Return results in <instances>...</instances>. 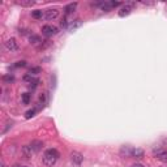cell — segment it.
Returning <instances> with one entry per match:
<instances>
[{
    "label": "cell",
    "instance_id": "3",
    "mask_svg": "<svg viewBox=\"0 0 167 167\" xmlns=\"http://www.w3.org/2000/svg\"><path fill=\"white\" fill-rule=\"evenodd\" d=\"M21 154H22V158L24 159H32V158L36 155V152L32 149L30 145H24L22 148H21Z\"/></svg>",
    "mask_w": 167,
    "mask_h": 167
},
{
    "label": "cell",
    "instance_id": "14",
    "mask_svg": "<svg viewBox=\"0 0 167 167\" xmlns=\"http://www.w3.org/2000/svg\"><path fill=\"white\" fill-rule=\"evenodd\" d=\"M16 4H19L21 7H33L36 2L34 0H19V2H16Z\"/></svg>",
    "mask_w": 167,
    "mask_h": 167
},
{
    "label": "cell",
    "instance_id": "26",
    "mask_svg": "<svg viewBox=\"0 0 167 167\" xmlns=\"http://www.w3.org/2000/svg\"><path fill=\"white\" fill-rule=\"evenodd\" d=\"M2 167H5V165H4V162H2Z\"/></svg>",
    "mask_w": 167,
    "mask_h": 167
},
{
    "label": "cell",
    "instance_id": "7",
    "mask_svg": "<svg viewBox=\"0 0 167 167\" xmlns=\"http://www.w3.org/2000/svg\"><path fill=\"white\" fill-rule=\"evenodd\" d=\"M4 46H5L7 50L11 51V52L19 51V43H17V41H16L15 38H11V39H8V41H5Z\"/></svg>",
    "mask_w": 167,
    "mask_h": 167
},
{
    "label": "cell",
    "instance_id": "13",
    "mask_svg": "<svg viewBox=\"0 0 167 167\" xmlns=\"http://www.w3.org/2000/svg\"><path fill=\"white\" fill-rule=\"evenodd\" d=\"M77 5H78L77 3H69V4H67V5L64 7V12H65V15H71V13H73L74 11H76Z\"/></svg>",
    "mask_w": 167,
    "mask_h": 167
},
{
    "label": "cell",
    "instance_id": "9",
    "mask_svg": "<svg viewBox=\"0 0 167 167\" xmlns=\"http://www.w3.org/2000/svg\"><path fill=\"white\" fill-rule=\"evenodd\" d=\"M29 145L32 146L33 150L36 152V154L41 152V150H42V148H43V142H42V141H39V140H34V141H32Z\"/></svg>",
    "mask_w": 167,
    "mask_h": 167
},
{
    "label": "cell",
    "instance_id": "6",
    "mask_svg": "<svg viewBox=\"0 0 167 167\" xmlns=\"http://www.w3.org/2000/svg\"><path fill=\"white\" fill-rule=\"evenodd\" d=\"M153 154H154V157L158 161H161L162 163H167V150L157 149V150H153Z\"/></svg>",
    "mask_w": 167,
    "mask_h": 167
},
{
    "label": "cell",
    "instance_id": "19",
    "mask_svg": "<svg viewBox=\"0 0 167 167\" xmlns=\"http://www.w3.org/2000/svg\"><path fill=\"white\" fill-rule=\"evenodd\" d=\"M41 72H42V68H41V67H33V68L29 71V74H32V76H36V74L41 73Z\"/></svg>",
    "mask_w": 167,
    "mask_h": 167
},
{
    "label": "cell",
    "instance_id": "27",
    "mask_svg": "<svg viewBox=\"0 0 167 167\" xmlns=\"http://www.w3.org/2000/svg\"><path fill=\"white\" fill-rule=\"evenodd\" d=\"M21 167H30V166H21Z\"/></svg>",
    "mask_w": 167,
    "mask_h": 167
},
{
    "label": "cell",
    "instance_id": "16",
    "mask_svg": "<svg viewBox=\"0 0 167 167\" xmlns=\"http://www.w3.org/2000/svg\"><path fill=\"white\" fill-rule=\"evenodd\" d=\"M21 101H22L24 104H29L30 101H32V94H30V93H24L22 95H21Z\"/></svg>",
    "mask_w": 167,
    "mask_h": 167
},
{
    "label": "cell",
    "instance_id": "25",
    "mask_svg": "<svg viewBox=\"0 0 167 167\" xmlns=\"http://www.w3.org/2000/svg\"><path fill=\"white\" fill-rule=\"evenodd\" d=\"M12 167H21L20 165H15V166H12Z\"/></svg>",
    "mask_w": 167,
    "mask_h": 167
},
{
    "label": "cell",
    "instance_id": "21",
    "mask_svg": "<svg viewBox=\"0 0 167 167\" xmlns=\"http://www.w3.org/2000/svg\"><path fill=\"white\" fill-rule=\"evenodd\" d=\"M69 24H71V22H69V21H68L67 19H65V17H64V19L60 21V26H61V28H63V29H68Z\"/></svg>",
    "mask_w": 167,
    "mask_h": 167
},
{
    "label": "cell",
    "instance_id": "4",
    "mask_svg": "<svg viewBox=\"0 0 167 167\" xmlns=\"http://www.w3.org/2000/svg\"><path fill=\"white\" fill-rule=\"evenodd\" d=\"M59 15H60V11L58 8H48V9L45 11V19L47 21H52V20L58 19Z\"/></svg>",
    "mask_w": 167,
    "mask_h": 167
},
{
    "label": "cell",
    "instance_id": "20",
    "mask_svg": "<svg viewBox=\"0 0 167 167\" xmlns=\"http://www.w3.org/2000/svg\"><path fill=\"white\" fill-rule=\"evenodd\" d=\"M36 112H37L36 108H32V110H29V111H26L25 112V119H30V118H33L34 115H36Z\"/></svg>",
    "mask_w": 167,
    "mask_h": 167
},
{
    "label": "cell",
    "instance_id": "24",
    "mask_svg": "<svg viewBox=\"0 0 167 167\" xmlns=\"http://www.w3.org/2000/svg\"><path fill=\"white\" fill-rule=\"evenodd\" d=\"M131 167H145L142 163H133V165H132Z\"/></svg>",
    "mask_w": 167,
    "mask_h": 167
},
{
    "label": "cell",
    "instance_id": "22",
    "mask_svg": "<svg viewBox=\"0 0 167 167\" xmlns=\"http://www.w3.org/2000/svg\"><path fill=\"white\" fill-rule=\"evenodd\" d=\"M28 65V63H26L25 60H20V61H17V63L15 64V67L16 68H21V67H26Z\"/></svg>",
    "mask_w": 167,
    "mask_h": 167
},
{
    "label": "cell",
    "instance_id": "11",
    "mask_svg": "<svg viewBox=\"0 0 167 167\" xmlns=\"http://www.w3.org/2000/svg\"><path fill=\"white\" fill-rule=\"evenodd\" d=\"M81 25H82V20H80V19H77L74 21H71V24H69V26H68V30H69V32H74L76 29L81 28Z\"/></svg>",
    "mask_w": 167,
    "mask_h": 167
},
{
    "label": "cell",
    "instance_id": "8",
    "mask_svg": "<svg viewBox=\"0 0 167 167\" xmlns=\"http://www.w3.org/2000/svg\"><path fill=\"white\" fill-rule=\"evenodd\" d=\"M131 12H132V5H129V4L127 3V4H124V5H123L120 9H119L118 15H119L120 17H125V16L131 15Z\"/></svg>",
    "mask_w": 167,
    "mask_h": 167
},
{
    "label": "cell",
    "instance_id": "23",
    "mask_svg": "<svg viewBox=\"0 0 167 167\" xmlns=\"http://www.w3.org/2000/svg\"><path fill=\"white\" fill-rule=\"evenodd\" d=\"M39 101H41L42 103H45V101H46V95H45V94H42L41 97H39Z\"/></svg>",
    "mask_w": 167,
    "mask_h": 167
},
{
    "label": "cell",
    "instance_id": "15",
    "mask_svg": "<svg viewBox=\"0 0 167 167\" xmlns=\"http://www.w3.org/2000/svg\"><path fill=\"white\" fill-rule=\"evenodd\" d=\"M120 155L121 157H131L132 155V149L129 146H121L120 149Z\"/></svg>",
    "mask_w": 167,
    "mask_h": 167
},
{
    "label": "cell",
    "instance_id": "12",
    "mask_svg": "<svg viewBox=\"0 0 167 167\" xmlns=\"http://www.w3.org/2000/svg\"><path fill=\"white\" fill-rule=\"evenodd\" d=\"M29 42L32 43V45H34V46H39L43 41L41 39V37L37 36V34H30V36H29Z\"/></svg>",
    "mask_w": 167,
    "mask_h": 167
},
{
    "label": "cell",
    "instance_id": "2",
    "mask_svg": "<svg viewBox=\"0 0 167 167\" xmlns=\"http://www.w3.org/2000/svg\"><path fill=\"white\" fill-rule=\"evenodd\" d=\"M59 33V29L54 25H45L42 28V34L46 37H52V36H56Z\"/></svg>",
    "mask_w": 167,
    "mask_h": 167
},
{
    "label": "cell",
    "instance_id": "18",
    "mask_svg": "<svg viewBox=\"0 0 167 167\" xmlns=\"http://www.w3.org/2000/svg\"><path fill=\"white\" fill-rule=\"evenodd\" d=\"M3 81L5 82V84H11L15 81V76L13 74H4L3 76Z\"/></svg>",
    "mask_w": 167,
    "mask_h": 167
},
{
    "label": "cell",
    "instance_id": "5",
    "mask_svg": "<svg viewBox=\"0 0 167 167\" xmlns=\"http://www.w3.org/2000/svg\"><path fill=\"white\" fill-rule=\"evenodd\" d=\"M71 162L73 163V166L80 167L82 165V162H84V155L80 152H72L71 153Z\"/></svg>",
    "mask_w": 167,
    "mask_h": 167
},
{
    "label": "cell",
    "instance_id": "10",
    "mask_svg": "<svg viewBox=\"0 0 167 167\" xmlns=\"http://www.w3.org/2000/svg\"><path fill=\"white\" fill-rule=\"evenodd\" d=\"M145 155V153L142 149H138V148H136V149H132V155L131 158H135V159H142Z\"/></svg>",
    "mask_w": 167,
    "mask_h": 167
},
{
    "label": "cell",
    "instance_id": "17",
    "mask_svg": "<svg viewBox=\"0 0 167 167\" xmlns=\"http://www.w3.org/2000/svg\"><path fill=\"white\" fill-rule=\"evenodd\" d=\"M32 17L36 20H39V19H42V17H45V13H43L41 9H37V11L32 12Z\"/></svg>",
    "mask_w": 167,
    "mask_h": 167
},
{
    "label": "cell",
    "instance_id": "1",
    "mask_svg": "<svg viewBox=\"0 0 167 167\" xmlns=\"http://www.w3.org/2000/svg\"><path fill=\"white\" fill-rule=\"evenodd\" d=\"M60 158V153L56 150V149H47V150H45V153H43L42 155V162L43 165L47 166V167H52L55 166V163L59 161Z\"/></svg>",
    "mask_w": 167,
    "mask_h": 167
}]
</instances>
